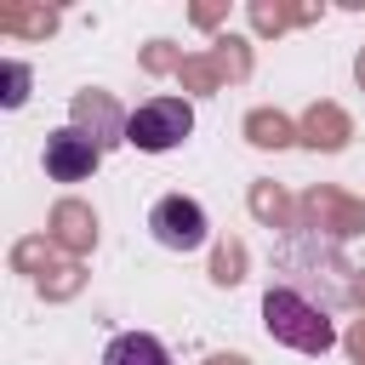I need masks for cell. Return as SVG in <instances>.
I'll return each mask as SVG.
<instances>
[{"label":"cell","instance_id":"cell-8","mask_svg":"<svg viewBox=\"0 0 365 365\" xmlns=\"http://www.w3.org/2000/svg\"><path fill=\"white\" fill-rule=\"evenodd\" d=\"M23 97H29V68L6 63V108H23Z\"/></svg>","mask_w":365,"mask_h":365},{"label":"cell","instance_id":"cell-9","mask_svg":"<svg viewBox=\"0 0 365 365\" xmlns=\"http://www.w3.org/2000/svg\"><path fill=\"white\" fill-rule=\"evenodd\" d=\"M251 131H257V143H268V148H274V143H291V125H285L279 114H274V120H268V114H257V120H251Z\"/></svg>","mask_w":365,"mask_h":365},{"label":"cell","instance_id":"cell-1","mask_svg":"<svg viewBox=\"0 0 365 365\" xmlns=\"http://www.w3.org/2000/svg\"><path fill=\"white\" fill-rule=\"evenodd\" d=\"M262 319H268V331H274V336L297 342L302 354H325V348L336 342L331 319H325L302 291H291V285H274V291L262 297Z\"/></svg>","mask_w":365,"mask_h":365},{"label":"cell","instance_id":"cell-4","mask_svg":"<svg viewBox=\"0 0 365 365\" xmlns=\"http://www.w3.org/2000/svg\"><path fill=\"white\" fill-rule=\"evenodd\" d=\"M97 165H103V148L80 125H63V131L46 137V177L51 182H86Z\"/></svg>","mask_w":365,"mask_h":365},{"label":"cell","instance_id":"cell-2","mask_svg":"<svg viewBox=\"0 0 365 365\" xmlns=\"http://www.w3.org/2000/svg\"><path fill=\"white\" fill-rule=\"evenodd\" d=\"M188 131H194V108H188L182 97H148L143 108L125 114V143L143 148V154H165V148H177Z\"/></svg>","mask_w":365,"mask_h":365},{"label":"cell","instance_id":"cell-5","mask_svg":"<svg viewBox=\"0 0 365 365\" xmlns=\"http://www.w3.org/2000/svg\"><path fill=\"white\" fill-rule=\"evenodd\" d=\"M74 120H80V131H86L97 148L125 143V120L114 114V103H108V97H74Z\"/></svg>","mask_w":365,"mask_h":365},{"label":"cell","instance_id":"cell-6","mask_svg":"<svg viewBox=\"0 0 365 365\" xmlns=\"http://www.w3.org/2000/svg\"><path fill=\"white\" fill-rule=\"evenodd\" d=\"M103 365H171L165 342L148 336V331H120L108 348H103Z\"/></svg>","mask_w":365,"mask_h":365},{"label":"cell","instance_id":"cell-3","mask_svg":"<svg viewBox=\"0 0 365 365\" xmlns=\"http://www.w3.org/2000/svg\"><path fill=\"white\" fill-rule=\"evenodd\" d=\"M148 228H154V240H160L165 251H200L205 234H211L200 200H188V194H165V200L148 211Z\"/></svg>","mask_w":365,"mask_h":365},{"label":"cell","instance_id":"cell-7","mask_svg":"<svg viewBox=\"0 0 365 365\" xmlns=\"http://www.w3.org/2000/svg\"><path fill=\"white\" fill-rule=\"evenodd\" d=\"M308 131H314L308 143H325V148H336V143H342V137H336V131H342V120H336L331 108H325V114L314 108V114H308Z\"/></svg>","mask_w":365,"mask_h":365}]
</instances>
